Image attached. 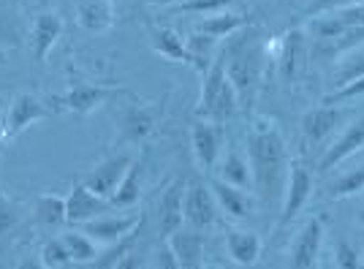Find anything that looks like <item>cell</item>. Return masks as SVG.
Wrapping results in <instances>:
<instances>
[{
  "instance_id": "cell-8",
  "label": "cell",
  "mask_w": 364,
  "mask_h": 269,
  "mask_svg": "<svg viewBox=\"0 0 364 269\" xmlns=\"http://www.w3.org/2000/svg\"><path fill=\"white\" fill-rule=\"evenodd\" d=\"M182 215H185V226H193V228H210L218 221V201H215L210 182L191 179L185 185Z\"/></svg>"
},
{
  "instance_id": "cell-1",
  "label": "cell",
  "mask_w": 364,
  "mask_h": 269,
  "mask_svg": "<svg viewBox=\"0 0 364 269\" xmlns=\"http://www.w3.org/2000/svg\"><path fill=\"white\" fill-rule=\"evenodd\" d=\"M247 161L253 169V191L261 201L283 199L289 172V142L274 117H253L247 128Z\"/></svg>"
},
{
  "instance_id": "cell-25",
  "label": "cell",
  "mask_w": 364,
  "mask_h": 269,
  "mask_svg": "<svg viewBox=\"0 0 364 269\" xmlns=\"http://www.w3.org/2000/svg\"><path fill=\"white\" fill-rule=\"evenodd\" d=\"M141 169H144V164L134 158V164L128 166V172L120 179V185L114 188V194L109 196L112 209H125L139 204V196H141Z\"/></svg>"
},
{
  "instance_id": "cell-27",
  "label": "cell",
  "mask_w": 364,
  "mask_h": 269,
  "mask_svg": "<svg viewBox=\"0 0 364 269\" xmlns=\"http://www.w3.org/2000/svg\"><path fill=\"white\" fill-rule=\"evenodd\" d=\"M334 63H337V65H334V71H332V90L346 88V85H350V82L362 79L364 76V44L350 46L348 52H343Z\"/></svg>"
},
{
  "instance_id": "cell-4",
  "label": "cell",
  "mask_w": 364,
  "mask_h": 269,
  "mask_svg": "<svg viewBox=\"0 0 364 269\" xmlns=\"http://www.w3.org/2000/svg\"><path fill=\"white\" fill-rule=\"evenodd\" d=\"M264 55L277 63L280 79L294 85L310 68V38L304 36V28H291L283 36L269 38V44H264Z\"/></svg>"
},
{
  "instance_id": "cell-16",
  "label": "cell",
  "mask_w": 364,
  "mask_h": 269,
  "mask_svg": "<svg viewBox=\"0 0 364 269\" xmlns=\"http://www.w3.org/2000/svg\"><path fill=\"white\" fill-rule=\"evenodd\" d=\"M134 164V158L131 155H112L107 161H101V164L92 169L90 174L85 177V185L95 191L98 196H109L114 194V188L120 185V179L125 177V172H128V166Z\"/></svg>"
},
{
  "instance_id": "cell-36",
  "label": "cell",
  "mask_w": 364,
  "mask_h": 269,
  "mask_svg": "<svg viewBox=\"0 0 364 269\" xmlns=\"http://www.w3.org/2000/svg\"><path fill=\"white\" fill-rule=\"evenodd\" d=\"M362 93H364V76L362 79H356V82H350V85H346V88L332 90V93L326 95V104H340V101H348V98L362 95Z\"/></svg>"
},
{
  "instance_id": "cell-37",
  "label": "cell",
  "mask_w": 364,
  "mask_h": 269,
  "mask_svg": "<svg viewBox=\"0 0 364 269\" xmlns=\"http://www.w3.org/2000/svg\"><path fill=\"white\" fill-rule=\"evenodd\" d=\"M152 264L161 269H180V261H177V255H174V250H171L168 239H164V245L155 250V261H152Z\"/></svg>"
},
{
  "instance_id": "cell-6",
  "label": "cell",
  "mask_w": 364,
  "mask_h": 269,
  "mask_svg": "<svg viewBox=\"0 0 364 269\" xmlns=\"http://www.w3.org/2000/svg\"><path fill=\"white\" fill-rule=\"evenodd\" d=\"M191 149H193V161H196L198 172H204L207 177L215 172L218 158L223 152V128L220 122L198 117L191 125Z\"/></svg>"
},
{
  "instance_id": "cell-15",
  "label": "cell",
  "mask_w": 364,
  "mask_h": 269,
  "mask_svg": "<svg viewBox=\"0 0 364 269\" xmlns=\"http://www.w3.org/2000/svg\"><path fill=\"white\" fill-rule=\"evenodd\" d=\"M364 147V117L353 120L350 125L343 128V134L334 139L332 144L326 147L323 158L318 161V172H329L337 164H343L346 158H350L356 149Z\"/></svg>"
},
{
  "instance_id": "cell-20",
  "label": "cell",
  "mask_w": 364,
  "mask_h": 269,
  "mask_svg": "<svg viewBox=\"0 0 364 269\" xmlns=\"http://www.w3.org/2000/svg\"><path fill=\"white\" fill-rule=\"evenodd\" d=\"M210 177L223 179L228 185H237V188H245V191H253V169H250V161H247V155H242L240 149L234 147L220 152L218 166H215V172Z\"/></svg>"
},
{
  "instance_id": "cell-9",
  "label": "cell",
  "mask_w": 364,
  "mask_h": 269,
  "mask_svg": "<svg viewBox=\"0 0 364 269\" xmlns=\"http://www.w3.org/2000/svg\"><path fill=\"white\" fill-rule=\"evenodd\" d=\"M350 112L343 106H316L307 109L302 115V136L307 139V144H323L329 136H334L337 128H343L348 122Z\"/></svg>"
},
{
  "instance_id": "cell-23",
  "label": "cell",
  "mask_w": 364,
  "mask_h": 269,
  "mask_svg": "<svg viewBox=\"0 0 364 269\" xmlns=\"http://www.w3.org/2000/svg\"><path fill=\"white\" fill-rule=\"evenodd\" d=\"M76 22L90 33H107L114 25L112 0H79L76 3Z\"/></svg>"
},
{
  "instance_id": "cell-41",
  "label": "cell",
  "mask_w": 364,
  "mask_h": 269,
  "mask_svg": "<svg viewBox=\"0 0 364 269\" xmlns=\"http://www.w3.org/2000/svg\"><path fill=\"white\" fill-rule=\"evenodd\" d=\"M3 104H6V101H3V95H0V109H3Z\"/></svg>"
},
{
  "instance_id": "cell-35",
  "label": "cell",
  "mask_w": 364,
  "mask_h": 269,
  "mask_svg": "<svg viewBox=\"0 0 364 269\" xmlns=\"http://www.w3.org/2000/svg\"><path fill=\"white\" fill-rule=\"evenodd\" d=\"M16 223H19V212L6 196L0 194V237H6Z\"/></svg>"
},
{
  "instance_id": "cell-22",
  "label": "cell",
  "mask_w": 364,
  "mask_h": 269,
  "mask_svg": "<svg viewBox=\"0 0 364 269\" xmlns=\"http://www.w3.org/2000/svg\"><path fill=\"white\" fill-rule=\"evenodd\" d=\"M264 242L256 231H242V228H231L226 234V253L237 267H253L261 258Z\"/></svg>"
},
{
  "instance_id": "cell-31",
  "label": "cell",
  "mask_w": 364,
  "mask_h": 269,
  "mask_svg": "<svg viewBox=\"0 0 364 269\" xmlns=\"http://www.w3.org/2000/svg\"><path fill=\"white\" fill-rule=\"evenodd\" d=\"M334 264L340 269H364V250L348 239H340L334 250Z\"/></svg>"
},
{
  "instance_id": "cell-28",
  "label": "cell",
  "mask_w": 364,
  "mask_h": 269,
  "mask_svg": "<svg viewBox=\"0 0 364 269\" xmlns=\"http://www.w3.org/2000/svg\"><path fill=\"white\" fill-rule=\"evenodd\" d=\"M33 218H36V223L46 226V228L63 226L65 223V199H60V196H41L36 201Z\"/></svg>"
},
{
  "instance_id": "cell-14",
  "label": "cell",
  "mask_w": 364,
  "mask_h": 269,
  "mask_svg": "<svg viewBox=\"0 0 364 269\" xmlns=\"http://www.w3.org/2000/svg\"><path fill=\"white\" fill-rule=\"evenodd\" d=\"M166 239L177 255V261H180V269H196L204 264V228L182 223Z\"/></svg>"
},
{
  "instance_id": "cell-29",
  "label": "cell",
  "mask_w": 364,
  "mask_h": 269,
  "mask_svg": "<svg viewBox=\"0 0 364 269\" xmlns=\"http://www.w3.org/2000/svg\"><path fill=\"white\" fill-rule=\"evenodd\" d=\"M63 242L68 248V255H71V264H92L95 255H98V242L92 237H87L85 231H65L63 234Z\"/></svg>"
},
{
  "instance_id": "cell-39",
  "label": "cell",
  "mask_w": 364,
  "mask_h": 269,
  "mask_svg": "<svg viewBox=\"0 0 364 269\" xmlns=\"http://www.w3.org/2000/svg\"><path fill=\"white\" fill-rule=\"evenodd\" d=\"M6 63H9V55H6V52H3V49H0V68H3V65H6Z\"/></svg>"
},
{
  "instance_id": "cell-13",
  "label": "cell",
  "mask_w": 364,
  "mask_h": 269,
  "mask_svg": "<svg viewBox=\"0 0 364 269\" xmlns=\"http://www.w3.org/2000/svg\"><path fill=\"white\" fill-rule=\"evenodd\" d=\"M321 245H323V221L318 215L310 218L307 223L299 228V234L291 245V267L294 269H313L318 267Z\"/></svg>"
},
{
  "instance_id": "cell-5",
  "label": "cell",
  "mask_w": 364,
  "mask_h": 269,
  "mask_svg": "<svg viewBox=\"0 0 364 269\" xmlns=\"http://www.w3.org/2000/svg\"><path fill=\"white\" fill-rule=\"evenodd\" d=\"M313 191H316V179H313V172L307 169L304 161H289V172H286V185H283V207H280V221H277V228L289 226L304 207L307 201L313 199Z\"/></svg>"
},
{
  "instance_id": "cell-12",
  "label": "cell",
  "mask_w": 364,
  "mask_h": 269,
  "mask_svg": "<svg viewBox=\"0 0 364 269\" xmlns=\"http://www.w3.org/2000/svg\"><path fill=\"white\" fill-rule=\"evenodd\" d=\"M144 215L141 212H131V215H107V218H92L87 223H82V231L92 237L101 245H112V242H120L128 234H136V228L141 226Z\"/></svg>"
},
{
  "instance_id": "cell-32",
  "label": "cell",
  "mask_w": 364,
  "mask_h": 269,
  "mask_svg": "<svg viewBox=\"0 0 364 269\" xmlns=\"http://www.w3.org/2000/svg\"><path fill=\"white\" fill-rule=\"evenodd\" d=\"M41 267H71V255H68L63 237L49 239L41 248Z\"/></svg>"
},
{
  "instance_id": "cell-2",
  "label": "cell",
  "mask_w": 364,
  "mask_h": 269,
  "mask_svg": "<svg viewBox=\"0 0 364 269\" xmlns=\"http://www.w3.org/2000/svg\"><path fill=\"white\" fill-rule=\"evenodd\" d=\"M223 58H226V74L240 98V109L250 112L256 106L261 74H264V60H267L264 46L256 44V38H247L223 52Z\"/></svg>"
},
{
  "instance_id": "cell-7",
  "label": "cell",
  "mask_w": 364,
  "mask_h": 269,
  "mask_svg": "<svg viewBox=\"0 0 364 269\" xmlns=\"http://www.w3.org/2000/svg\"><path fill=\"white\" fill-rule=\"evenodd\" d=\"M55 109L46 106L41 98H36L33 93H19L14 101L9 104V115L3 122V139H16L25 128H31L33 122H41V120L52 117Z\"/></svg>"
},
{
  "instance_id": "cell-11",
  "label": "cell",
  "mask_w": 364,
  "mask_h": 269,
  "mask_svg": "<svg viewBox=\"0 0 364 269\" xmlns=\"http://www.w3.org/2000/svg\"><path fill=\"white\" fill-rule=\"evenodd\" d=\"M109 209H112L109 199L90 191L85 182H76L71 194L65 196V223L82 226L92 218H98V215H107Z\"/></svg>"
},
{
  "instance_id": "cell-38",
  "label": "cell",
  "mask_w": 364,
  "mask_h": 269,
  "mask_svg": "<svg viewBox=\"0 0 364 269\" xmlns=\"http://www.w3.org/2000/svg\"><path fill=\"white\" fill-rule=\"evenodd\" d=\"M147 6H158V9H164V6H174V3H180V0H144Z\"/></svg>"
},
{
  "instance_id": "cell-34",
  "label": "cell",
  "mask_w": 364,
  "mask_h": 269,
  "mask_svg": "<svg viewBox=\"0 0 364 269\" xmlns=\"http://www.w3.org/2000/svg\"><path fill=\"white\" fill-rule=\"evenodd\" d=\"M346 28H364V3H348V6H337L329 9Z\"/></svg>"
},
{
  "instance_id": "cell-17",
  "label": "cell",
  "mask_w": 364,
  "mask_h": 269,
  "mask_svg": "<svg viewBox=\"0 0 364 269\" xmlns=\"http://www.w3.org/2000/svg\"><path fill=\"white\" fill-rule=\"evenodd\" d=\"M117 125H120V136L125 142H144V139H150L155 134L158 112L144 104L125 106L120 112V117H117Z\"/></svg>"
},
{
  "instance_id": "cell-33",
  "label": "cell",
  "mask_w": 364,
  "mask_h": 269,
  "mask_svg": "<svg viewBox=\"0 0 364 269\" xmlns=\"http://www.w3.org/2000/svg\"><path fill=\"white\" fill-rule=\"evenodd\" d=\"M237 0H180L177 11H191V14H218L234 6Z\"/></svg>"
},
{
  "instance_id": "cell-19",
  "label": "cell",
  "mask_w": 364,
  "mask_h": 269,
  "mask_svg": "<svg viewBox=\"0 0 364 269\" xmlns=\"http://www.w3.org/2000/svg\"><path fill=\"white\" fill-rule=\"evenodd\" d=\"M210 188H213V196L218 201V209H223L231 221H245L247 215H253V196L245 188L228 185L218 177H210Z\"/></svg>"
},
{
  "instance_id": "cell-40",
  "label": "cell",
  "mask_w": 364,
  "mask_h": 269,
  "mask_svg": "<svg viewBox=\"0 0 364 269\" xmlns=\"http://www.w3.org/2000/svg\"><path fill=\"white\" fill-rule=\"evenodd\" d=\"M359 223L364 226V209H362V212H359Z\"/></svg>"
},
{
  "instance_id": "cell-21",
  "label": "cell",
  "mask_w": 364,
  "mask_h": 269,
  "mask_svg": "<svg viewBox=\"0 0 364 269\" xmlns=\"http://www.w3.org/2000/svg\"><path fill=\"white\" fill-rule=\"evenodd\" d=\"M63 33V19L60 14H52V11H44V14L36 16L31 30V46H33V58L38 63H44L49 58V52L55 49L58 38Z\"/></svg>"
},
{
  "instance_id": "cell-24",
  "label": "cell",
  "mask_w": 364,
  "mask_h": 269,
  "mask_svg": "<svg viewBox=\"0 0 364 269\" xmlns=\"http://www.w3.org/2000/svg\"><path fill=\"white\" fill-rule=\"evenodd\" d=\"M152 49L166 60H174V63H188L193 65V55L188 49V38H182L174 28H152Z\"/></svg>"
},
{
  "instance_id": "cell-3",
  "label": "cell",
  "mask_w": 364,
  "mask_h": 269,
  "mask_svg": "<svg viewBox=\"0 0 364 269\" xmlns=\"http://www.w3.org/2000/svg\"><path fill=\"white\" fill-rule=\"evenodd\" d=\"M237 112H240V98H237V90H234V85H231V79L226 74V58L220 52V55H215L213 65L207 68V74L201 76L196 115L201 120L226 122Z\"/></svg>"
},
{
  "instance_id": "cell-18",
  "label": "cell",
  "mask_w": 364,
  "mask_h": 269,
  "mask_svg": "<svg viewBox=\"0 0 364 269\" xmlns=\"http://www.w3.org/2000/svg\"><path fill=\"white\" fill-rule=\"evenodd\" d=\"M185 185H188V182L174 179L171 185H166V191L158 199V231H161V237H168L171 231H177V228L185 223V215H182Z\"/></svg>"
},
{
  "instance_id": "cell-26",
  "label": "cell",
  "mask_w": 364,
  "mask_h": 269,
  "mask_svg": "<svg viewBox=\"0 0 364 269\" xmlns=\"http://www.w3.org/2000/svg\"><path fill=\"white\" fill-rule=\"evenodd\" d=\"M247 25V19L245 14H237V11H218V14H207L201 22L196 25V33H204V36H210L215 41H220V38H228V36H234L240 28Z\"/></svg>"
},
{
  "instance_id": "cell-30",
  "label": "cell",
  "mask_w": 364,
  "mask_h": 269,
  "mask_svg": "<svg viewBox=\"0 0 364 269\" xmlns=\"http://www.w3.org/2000/svg\"><path fill=\"white\" fill-rule=\"evenodd\" d=\"M364 194V166L359 169H350L346 174H340L337 179H332L326 185V196L329 199H353V196Z\"/></svg>"
},
{
  "instance_id": "cell-10",
  "label": "cell",
  "mask_w": 364,
  "mask_h": 269,
  "mask_svg": "<svg viewBox=\"0 0 364 269\" xmlns=\"http://www.w3.org/2000/svg\"><path fill=\"white\" fill-rule=\"evenodd\" d=\"M122 90H112V88H101V85H76L68 93L63 95H55L52 98V106L55 112H74V115H90L95 109L107 104L112 95H117Z\"/></svg>"
}]
</instances>
